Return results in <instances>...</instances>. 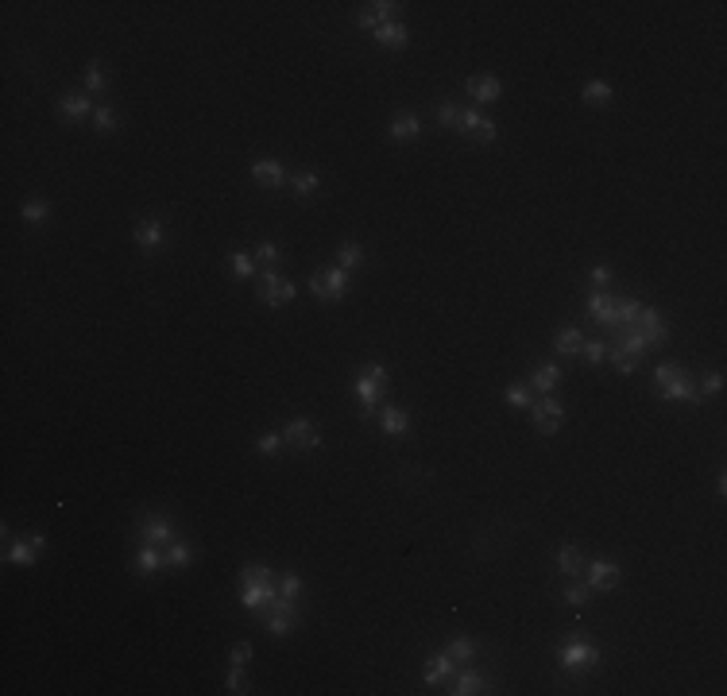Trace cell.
Returning a JSON list of instances; mask_svg holds the SVG:
<instances>
[{
	"mask_svg": "<svg viewBox=\"0 0 727 696\" xmlns=\"http://www.w3.org/2000/svg\"><path fill=\"white\" fill-rule=\"evenodd\" d=\"M27 538L35 541V549H39V553H43V549H47V538H43V534H27Z\"/></svg>",
	"mask_w": 727,
	"mask_h": 696,
	"instance_id": "obj_54",
	"label": "cell"
},
{
	"mask_svg": "<svg viewBox=\"0 0 727 696\" xmlns=\"http://www.w3.org/2000/svg\"><path fill=\"white\" fill-rule=\"evenodd\" d=\"M681 376H685V368H681V364H657V368H654V395H657V399H662V395L669 391Z\"/></svg>",
	"mask_w": 727,
	"mask_h": 696,
	"instance_id": "obj_18",
	"label": "cell"
},
{
	"mask_svg": "<svg viewBox=\"0 0 727 696\" xmlns=\"http://www.w3.org/2000/svg\"><path fill=\"white\" fill-rule=\"evenodd\" d=\"M507 402H511V407H518V410L530 407V391H526L523 383H511V387H507Z\"/></svg>",
	"mask_w": 727,
	"mask_h": 696,
	"instance_id": "obj_44",
	"label": "cell"
},
{
	"mask_svg": "<svg viewBox=\"0 0 727 696\" xmlns=\"http://www.w3.org/2000/svg\"><path fill=\"white\" fill-rule=\"evenodd\" d=\"M248 657H251V642H236V646L228 650V662L240 665V669H244V662H248Z\"/></svg>",
	"mask_w": 727,
	"mask_h": 696,
	"instance_id": "obj_47",
	"label": "cell"
},
{
	"mask_svg": "<svg viewBox=\"0 0 727 696\" xmlns=\"http://www.w3.org/2000/svg\"><path fill=\"white\" fill-rule=\"evenodd\" d=\"M279 596V588L271 584V569L267 565H248L240 577V600L248 611H271V600Z\"/></svg>",
	"mask_w": 727,
	"mask_h": 696,
	"instance_id": "obj_1",
	"label": "cell"
},
{
	"mask_svg": "<svg viewBox=\"0 0 727 696\" xmlns=\"http://www.w3.org/2000/svg\"><path fill=\"white\" fill-rule=\"evenodd\" d=\"M256 449H259L263 457H275V453L282 449V433H263V438L256 441Z\"/></svg>",
	"mask_w": 727,
	"mask_h": 696,
	"instance_id": "obj_41",
	"label": "cell"
},
{
	"mask_svg": "<svg viewBox=\"0 0 727 696\" xmlns=\"http://www.w3.org/2000/svg\"><path fill=\"white\" fill-rule=\"evenodd\" d=\"M228 263H232V275H240V279H251V275H256V259H251L248 251H232Z\"/></svg>",
	"mask_w": 727,
	"mask_h": 696,
	"instance_id": "obj_30",
	"label": "cell"
},
{
	"mask_svg": "<svg viewBox=\"0 0 727 696\" xmlns=\"http://www.w3.org/2000/svg\"><path fill=\"white\" fill-rule=\"evenodd\" d=\"M310 294L317 298V302H341V298L348 294V271H341V267L317 271L310 279Z\"/></svg>",
	"mask_w": 727,
	"mask_h": 696,
	"instance_id": "obj_2",
	"label": "cell"
},
{
	"mask_svg": "<svg viewBox=\"0 0 727 696\" xmlns=\"http://www.w3.org/2000/svg\"><path fill=\"white\" fill-rule=\"evenodd\" d=\"M580 97H584L588 105H608L611 101V86H608V81H588Z\"/></svg>",
	"mask_w": 727,
	"mask_h": 696,
	"instance_id": "obj_29",
	"label": "cell"
},
{
	"mask_svg": "<svg viewBox=\"0 0 727 696\" xmlns=\"http://www.w3.org/2000/svg\"><path fill=\"white\" fill-rule=\"evenodd\" d=\"M449 673H453V657H449V654H433L430 662H426L422 677H426V685H441Z\"/></svg>",
	"mask_w": 727,
	"mask_h": 696,
	"instance_id": "obj_17",
	"label": "cell"
},
{
	"mask_svg": "<svg viewBox=\"0 0 727 696\" xmlns=\"http://www.w3.org/2000/svg\"><path fill=\"white\" fill-rule=\"evenodd\" d=\"M93 128H97V132H112V128H120V117L101 105V109H93Z\"/></svg>",
	"mask_w": 727,
	"mask_h": 696,
	"instance_id": "obj_34",
	"label": "cell"
},
{
	"mask_svg": "<svg viewBox=\"0 0 727 696\" xmlns=\"http://www.w3.org/2000/svg\"><path fill=\"white\" fill-rule=\"evenodd\" d=\"M290 623H294V615H279V611H271V615H267V631H271L275 638H287V634H290Z\"/></svg>",
	"mask_w": 727,
	"mask_h": 696,
	"instance_id": "obj_35",
	"label": "cell"
},
{
	"mask_svg": "<svg viewBox=\"0 0 727 696\" xmlns=\"http://www.w3.org/2000/svg\"><path fill=\"white\" fill-rule=\"evenodd\" d=\"M557 662H561V669H569V673H584V669H592V665L600 662V650H596L592 642H584V638H572V642H565V646L557 650Z\"/></svg>",
	"mask_w": 727,
	"mask_h": 696,
	"instance_id": "obj_3",
	"label": "cell"
},
{
	"mask_svg": "<svg viewBox=\"0 0 727 696\" xmlns=\"http://www.w3.org/2000/svg\"><path fill=\"white\" fill-rule=\"evenodd\" d=\"M580 344H584V336H580V329H561V333H557V353L561 356H577L580 353Z\"/></svg>",
	"mask_w": 727,
	"mask_h": 696,
	"instance_id": "obj_25",
	"label": "cell"
},
{
	"mask_svg": "<svg viewBox=\"0 0 727 696\" xmlns=\"http://www.w3.org/2000/svg\"><path fill=\"white\" fill-rule=\"evenodd\" d=\"M588 569V588H596V592H611V588L619 584V565L615 561H592L584 565Z\"/></svg>",
	"mask_w": 727,
	"mask_h": 696,
	"instance_id": "obj_7",
	"label": "cell"
},
{
	"mask_svg": "<svg viewBox=\"0 0 727 696\" xmlns=\"http://www.w3.org/2000/svg\"><path fill=\"white\" fill-rule=\"evenodd\" d=\"M615 348H619V353H631V356H638V360H642V356H646L654 344H650V336L642 333L638 325H623V329H619V344H615Z\"/></svg>",
	"mask_w": 727,
	"mask_h": 696,
	"instance_id": "obj_8",
	"label": "cell"
},
{
	"mask_svg": "<svg viewBox=\"0 0 727 696\" xmlns=\"http://www.w3.org/2000/svg\"><path fill=\"white\" fill-rule=\"evenodd\" d=\"M384 387L387 383H376V379H368L364 372H360V379H356V399L364 402V410H360L364 418L376 414V402H379V395H384Z\"/></svg>",
	"mask_w": 727,
	"mask_h": 696,
	"instance_id": "obj_10",
	"label": "cell"
},
{
	"mask_svg": "<svg viewBox=\"0 0 727 696\" xmlns=\"http://www.w3.org/2000/svg\"><path fill=\"white\" fill-rule=\"evenodd\" d=\"M35 553H39V549H35L32 538H20V541H12V546L4 549V557H8L12 565H24V569H32V565H35Z\"/></svg>",
	"mask_w": 727,
	"mask_h": 696,
	"instance_id": "obj_19",
	"label": "cell"
},
{
	"mask_svg": "<svg viewBox=\"0 0 727 696\" xmlns=\"http://www.w3.org/2000/svg\"><path fill=\"white\" fill-rule=\"evenodd\" d=\"M298 294V287L290 279H282L275 267H267L263 271V279H259V302H267V306H287L290 298Z\"/></svg>",
	"mask_w": 727,
	"mask_h": 696,
	"instance_id": "obj_4",
	"label": "cell"
},
{
	"mask_svg": "<svg viewBox=\"0 0 727 696\" xmlns=\"http://www.w3.org/2000/svg\"><path fill=\"white\" fill-rule=\"evenodd\" d=\"M716 391H723V372H708V376H700L696 379V395H716Z\"/></svg>",
	"mask_w": 727,
	"mask_h": 696,
	"instance_id": "obj_31",
	"label": "cell"
},
{
	"mask_svg": "<svg viewBox=\"0 0 727 696\" xmlns=\"http://www.w3.org/2000/svg\"><path fill=\"white\" fill-rule=\"evenodd\" d=\"M190 557H194V553H190V546H186V541H174V546L166 549V565H171V569H186V565H190Z\"/></svg>",
	"mask_w": 727,
	"mask_h": 696,
	"instance_id": "obj_32",
	"label": "cell"
},
{
	"mask_svg": "<svg viewBox=\"0 0 727 696\" xmlns=\"http://www.w3.org/2000/svg\"><path fill=\"white\" fill-rule=\"evenodd\" d=\"M557 569H561L565 577L577 580L580 569H584V553H580L577 546H561V549H557Z\"/></svg>",
	"mask_w": 727,
	"mask_h": 696,
	"instance_id": "obj_16",
	"label": "cell"
},
{
	"mask_svg": "<svg viewBox=\"0 0 727 696\" xmlns=\"http://www.w3.org/2000/svg\"><path fill=\"white\" fill-rule=\"evenodd\" d=\"M580 348H584L588 364H603V360H608V344H603V341H588V344H580Z\"/></svg>",
	"mask_w": 727,
	"mask_h": 696,
	"instance_id": "obj_42",
	"label": "cell"
},
{
	"mask_svg": "<svg viewBox=\"0 0 727 696\" xmlns=\"http://www.w3.org/2000/svg\"><path fill=\"white\" fill-rule=\"evenodd\" d=\"M251 178L259 182V186H282V182H287V171H282V163L279 159H256V163H251Z\"/></svg>",
	"mask_w": 727,
	"mask_h": 696,
	"instance_id": "obj_9",
	"label": "cell"
},
{
	"mask_svg": "<svg viewBox=\"0 0 727 696\" xmlns=\"http://www.w3.org/2000/svg\"><path fill=\"white\" fill-rule=\"evenodd\" d=\"M228 692H248V681H244L240 665H232V673H228Z\"/></svg>",
	"mask_w": 727,
	"mask_h": 696,
	"instance_id": "obj_49",
	"label": "cell"
},
{
	"mask_svg": "<svg viewBox=\"0 0 727 696\" xmlns=\"http://www.w3.org/2000/svg\"><path fill=\"white\" fill-rule=\"evenodd\" d=\"M136 569H140L143 577H151V572H159V569H163V557H159V549L143 546L140 553H136Z\"/></svg>",
	"mask_w": 727,
	"mask_h": 696,
	"instance_id": "obj_28",
	"label": "cell"
},
{
	"mask_svg": "<svg viewBox=\"0 0 727 696\" xmlns=\"http://www.w3.org/2000/svg\"><path fill=\"white\" fill-rule=\"evenodd\" d=\"M317 190V174H294V194L298 197H310Z\"/></svg>",
	"mask_w": 727,
	"mask_h": 696,
	"instance_id": "obj_43",
	"label": "cell"
},
{
	"mask_svg": "<svg viewBox=\"0 0 727 696\" xmlns=\"http://www.w3.org/2000/svg\"><path fill=\"white\" fill-rule=\"evenodd\" d=\"M608 356L615 360V368L623 372V376H631V372L638 368V356H631V353H619V348H608Z\"/></svg>",
	"mask_w": 727,
	"mask_h": 696,
	"instance_id": "obj_37",
	"label": "cell"
},
{
	"mask_svg": "<svg viewBox=\"0 0 727 696\" xmlns=\"http://www.w3.org/2000/svg\"><path fill=\"white\" fill-rule=\"evenodd\" d=\"M298 592H302V577H298V572L279 577V596H298Z\"/></svg>",
	"mask_w": 727,
	"mask_h": 696,
	"instance_id": "obj_46",
	"label": "cell"
},
{
	"mask_svg": "<svg viewBox=\"0 0 727 696\" xmlns=\"http://www.w3.org/2000/svg\"><path fill=\"white\" fill-rule=\"evenodd\" d=\"M101 89H105V74L97 63H89L86 66V93H101Z\"/></svg>",
	"mask_w": 727,
	"mask_h": 696,
	"instance_id": "obj_39",
	"label": "cell"
},
{
	"mask_svg": "<svg viewBox=\"0 0 727 696\" xmlns=\"http://www.w3.org/2000/svg\"><path fill=\"white\" fill-rule=\"evenodd\" d=\"M58 109H63L66 120H81V117H93V101H89L86 93H66L63 101H58Z\"/></svg>",
	"mask_w": 727,
	"mask_h": 696,
	"instance_id": "obj_14",
	"label": "cell"
},
{
	"mask_svg": "<svg viewBox=\"0 0 727 696\" xmlns=\"http://www.w3.org/2000/svg\"><path fill=\"white\" fill-rule=\"evenodd\" d=\"M438 120H441L445 128L461 124V112H457V105H453V101H441V105H438Z\"/></svg>",
	"mask_w": 727,
	"mask_h": 696,
	"instance_id": "obj_45",
	"label": "cell"
},
{
	"mask_svg": "<svg viewBox=\"0 0 727 696\" xmlns=\"http://www.w3.org/2000/svg\"><path fill=\"white\" fill-rule=\"evenodd\" d=\"M530 379H534V387H538L542 395H549L557 383H561V368H557V364H538Z\"/></svg>",
	"mask_w": 727,
	"mask_h": 696,
	"instance_id": "obj_24",
	"label": "cell"
},
{
	"mask_svg": "<svg viewBox=\"0 0 727 696\" xmlns=\"http://www.w3.org/2000/svg\"><path fill=\"white\" fill-rule=\"evenodd\" d=\"M364 376L376 379V383H387V368H384V364H364Z\"/></svg>",
	"mask_w": 727,
	"mask_h": 696,
	"instance_id": "obj_50",
	"label": "cell"
},
{
	"mask_svg": "<svg viewBox=\"0 0 727 696\" xmlns=\"http://www.w3.org/2000/svg\"><path fill=\"white\" fill-rule=\"evenodd\" d=\"M391 140H399V143H410V140H418V132H422V120L414 117V112H399V117L391 120Z\"/></svg>",
	"mask_w": 727,
	"mask_h": 696,
	"instance_id": "obj_13",
	"label": "cell"
},
{
	"mask_svg": "<svg viewBox=\"0 0 727 696\" xmlns=\"http://www.w3.org/2000/svg\"><path fill=\"white\" fill-rule=\"evenodd\" d=\"M364 263V248H360V244H341V248H336V267H341V271H352V267H360Z\"/></svg>",
	"mask_w": 727,
	"mask_h": 696,
	"instance_id": "obj_26",
	"label": "cell"
},
{
	"mask_svg": "<svg viewBox=\"0 0 727 696\" xmlns=\"http://www.w3.org/2000/svg\"><path fill=\"white\" fill-rule=\"evenodd\" d=\"M592 282H596V287H603V282H611V267H596V271H592Z\"/></svg>",
	"mask_w": 727,
	"mask_h": 696,
	"instance_id": "obj_53",
	"label": "cell"
},
{
	"mask_svg": "<svg viewBox=\"0 0 727 696\" xmlns=\"http://www.w3.org/2000/svg\"><path fill=\"white\" fill-rule=\"evenodd\" d=\"M24 221H32V225H39V221H47V213H51V205L47 202H24Z\"/></svg>",
	"mask_w": 727,
	"mask_h": 696,
	"instance_id": "obj_36",
	"label": "cell"
},
{
	"mask_svg": "<svg viewBox=\"0 0 727 696\" xmlns=\"http://www.w3.org/2000/svg\"><path fill=\"white\" fill-rule=\"evenodd\" d=\"M356 24H360V27H368V32H376V27H379V20H376V12H360V16H356Z\"/></svg>",
	"mask_w": 727,
	"mask_h": 696,
	"instance_id": "obj_52",
	"label": "cell"
},
{
	"mask_svg": "<svg viewBox=\"0 0 727 696\" xmlns=\"http://www.w3.org/2000/svg\"><path fill=\"white\" fill-rule=\"evenodd\" d=\"M476 140H480V143H492V140H495V124H492V120H484V124H480Z\"/></svg>",
	"mask_w": 727,
	"mask_h": 696,
	"instance_id": "obj_51",
	"label": "cell"
},
{
	"mask_svg": "<svg viewBox=\"0 0 727 696\" xmlns=\"http://www.w3.org/2000/svg\"><path fill=\"white\" fill-rule=\"evenodd\" d=\"M143 538L148 541H171L174 538V526L166 515H151L148 523H143Z\"/></svg>",
	"mask_w": 727,
	"mask_h": 696,
	"instance_id": "obj_21",
	"label": "cell"
},
{
	"mask_svg": "<svg viewBox=\"0 0 727 696\" xmlns=\"http://www.w3.org/2000/svg\"><path fill=\"white\" fill-rule=\"evenodd\" d=\"M484 120H487V117H484L480 109H464V112H461V128H464V132H472V136L480 132V124H484Z\"/></svg>",
	"mask_w": 727,
	"mask_h": 696,
	"instance_id": "obj_40",
	"label": "cell"
},
{
	"mask_svg": "<svg viewBox=\"0 0 727 696\" xmlns=\"http://www.w3.org/2000/svg\"><path fill=\"white\" fill-rule=\"evenodd\" d=\"M662 399H673V402H700V395H696V379L685 372V376H681L677 383H673L669 391L662 395Z\"/></svg>",
	"mask_w": 727,
	"mask_h": 696,
	"instance_id": "obj_22",
	"label": "cell"
},
{
	"mask_svg": "<svg viewBox=\"0 0 727 696\" xmlns=\"http://www.w3.org/2000/svg\"><path fill=\"white\" fill-rule=\"evenodd\" d=\"M469 93H472V101H480V105H492V101H499L503 86H499V78H492V74H484V78H469Z\"/></svg>",
	"mask_w": 727,
	"mask_h": 696,
	"instance_id": "obj_12",
	"label": "cell"
},
{
	"mask_svg": "<svg viewBox=\"0 0 727 696\" xmlns=\"http://www.w3.org/2000/svg\"><path fill=\"white\" fill-rule=\"evenodd\" d=\"M256 256L263 259L267 267H275V263H279V248H275L271 240H263V244H259V248H256Z\"/></svg>",
	"mask_w": 727,
	"mask_h": 696,
	"instance_id": "obj_48",
	"label": "cell"
},
{
	"mask_svg": "<svg viewBox=\"0 0 727 696\" xmlns=\"http://www.w3.org/2000/svg\"><path fill=\"white\" fill-rule=\"evenodd\" d=\"M530 418H534V430L538 433H557L561 430V422H565V407L557 399H542V402H534L530 407Z\"/></svg>",
	"mask_w": 727,
	"mask_h": 696,
	"instance_id": "obj_5",
	"label": "cell"
},
{
	"mask_svg": "<svg viewBox=\"0 0 727 696\" xmlns=\"http://www.w3.org/2000/svg\"><path fill=\"white\" fill-rule=\"evenodd\" d=\"M379 426H384V433H407V426H410V414L402 407H384L379 410Z\"/></svg>",
	"mask_w": 727,
	"mask_h": 696,
	"instance_id": "obj_15",
	"label": "cell"
},
{
	"mask_svg": "<svg viewBox=\"0 0 727 696\" xmlns=\"http://www.w3.org/2000/svg\"><path fill=\"white\" fill-rule=\"evenodd\" d=\"M611 310H615V298L603 294V290H596V294L588 298V313H592L600 325H611Z\"/></svg>",
	"mask_w": 727,
	"mask_h": 696,
	"instance_id": "obj_23",
	"label": "cell"
},
{
	"mask_svg": "<svg viewBox=\"0 0 727 696\" xmlns=\"http://www.w3.org/2000/svg\"><path fill=\"white\" fill-rule=\"evenodd\" d=\"M588 592H592L588 584H569V588H565V603H569V608H584Z\"/></svg>",
	"mask_w": 727,
	"mask_h": 696,
	"instance_id": "obj_38",
	"label": "cell"
},
{
	"mask_svg": "<svg viewBox=\"0 0 727 696\" xmlns=\"http://www.w3.org/2000/svg\"><path fill=\"white\" fill-rule=\"evenodd\" d=\"M376 43H379V47H387V51H402L410 43V32L399 24V20H391V24L376 27Z\"/></svg>",
	"mask_w": 727,
	"mask_h": 696,
	"instance_id": "obj_11",
	"label": "cell"
},
{
	"mask_svg": "<svg viewBox=\"0 0 727 696\" xmlns=\"http://www.w3.org/2000/svg\"><path fill=\"white\" fill-rule=\"evenodd\" d=\"M282 441H290L294 449H317L321 433H317V426L306 422V418H290V422L282 426Z\"/></svg>",
	"mask_w": 727,
	"mask_h": 696,
	"instance_id": "obj_6",
	"label": "cell"
},
{
	"mask_svg": "<svg viewBox=\"0 0 727 696\" xmlns=\"http://www.w3.org/2000/svg\"><path fill=\"white\" fill-rule=\"evenodd\" d=\"M453 662H472V654H476V646H472V638H453L449 642V650H445Z\"/></svg>",
	"mask_w": 727,
	"mask_h": 696,
	"instance_id": "obj_33",
	"label": "cell"
},
{
	"mask_svg": "<svg viewBox=\"0 0 727 696\" xmlns=\"http://www.w3.org/2000/svg\"><path fill=\"white\" fill-rule=\"evenodd\" d=\"M484 685H487V681L480 677V673H472V669H469V673H461V677H457V685L449 688V692H453V696H472V692H480Z\"/></svg>",
	"mask_w": 727,
	"mask_h": 696,
	"instance_id": "obj_27",
	"label": "cell"
},
{
	"mask_svg": "<svg viewBox=\"0 0 727 696\" xmlns=\"http://www.w3.org/2000/svg\"><path fill=\"white\" fill-rule=\"evenodd\" d=\"M136 244H140V248H159V244H163V225H159V221H140V225H136Z\"/></svg>",
	"mask_w": 727,
	"mask_h": 696,
	"instance_id": "obj_20",
	"label": "cell"
}]
</instances>
